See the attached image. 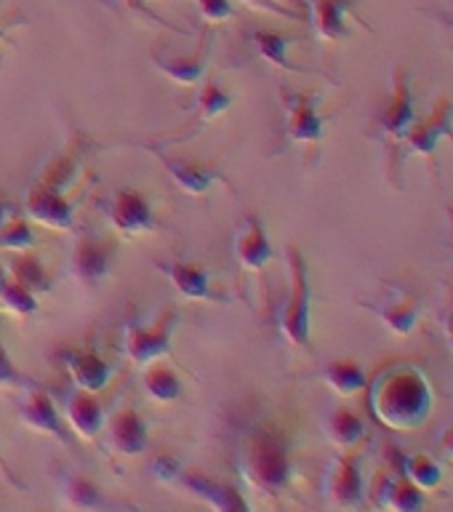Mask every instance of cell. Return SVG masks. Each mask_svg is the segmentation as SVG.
<instances>
[{
    "mask_svg": "<svg viewBox=\"0 0 453 512\" xmlns=\"http://www.w3.org/2000/svg\"><path fill=\"white\" fill-rule=\"evenodd\" d=\"M368 411L376 422L395 432L416 430L427 424L435 406L432 384L419 366L392 363L366 384Z\"/></svg>",
    "mask_w": 453,
    "mask_h": 512,
    "instance_id": "obj_1",
    "label": "cell"
},
{
    "mask_svg": "<svg viewBox=\"0 0 453 512\" xmlns=\"http://www.w3.org/2000/svg\"><path fill=\"white\" fill-rule=\"evenodd\" d=\"M238 467L248 486L275 499L294 478L291 440L275 424H254L238 451Z\"/></svg>",
    "mask_w": 453,
    "mask_h": 512,
    "instance_id": "obj_2",
    "label": "cell"
},
{
    "mask_svg": "<svg viewBox=\"0 0 453 512\" xmlns=\"http://www.w3.org/2000/svg\"><path fill=\"white\" fill-rule=\"evenodd\" d=\"M72 166H75L72 158L56 160L43 174V179L32 184L24 198V214L30 216L32 222L56 232L75 230V203L64 195V190L70 187Z\"/></svg>",
    "mask_w": 453,
    "mask_h": 512,
    "instance_id": "obj_3",
    "label": "cell"
},
{
    "mask_svg": "<svg viewBox=\"0 0 453 512\" xmlns=\"http://www.w3.org/2000/svg\"><path fill=\"white\" fill-rule=\"evenodd\" d=\"M288 299L278 312V334L296 350H310L312 283L307 259L296 246H286Z\"/></svg>",
    "mask_w": 453,
    "mask_h": 512,
    "instance_id": "obj_4",
    "label": "cell"
},
{
    "mask_svg": "<svg viewBox=\"0 0 453 512\" xmlns=\"http://www.w3.org/2000/svg\"><path fill=\"white\" fill-rule=\"evenodd\" d=\"M443 139H451L453 142V99H448V96H440L427 118H416V123L411 126L406 139L395 147L392 171H395L406 158L435 160L438 144L443 142Z\"/></svg>",
    "mask_w": 453,
    "mask_h": 512,
    "instance_id": "obj_5",
    "label": "cell"
},
{
    "mask_svg": "<svg viewBox=\"0 0 453 512\" xmlns=\"http://www.w3.org/2000/svg\"><path fill=\"white\" fill-rule=\"evenodd\" d=\"M179 326V312L163 310L152 326H144L139 320H126L123 326V352L136 368H144L155 360L166 358L174 342V331Z\"/></svg>",
    "mask_w": 453,
    "mask_h": 512,
    "instance_id": "obj_6",
    "label": "cell"
},
{
    "mask_svg": "<svg viewBox=\"0 0 453 512\" xmlns=\"http://www.w3.org/2000/svg\"><path fill=\"white\" fill-rule=\"evenodd\" d=\"M280 102L286 112L283 134L291 144L299 147H312L318 150L326 134V118L320 112V96L312 91H296L291 86H280Z\"/></svg>",
    "mask_w": 453,
    "mask_h": 512,
    "instance_id": "obj_7",
    "label": "cell"
},
{
    "mask_svg": "<svg viewBox=\"0 0 453 512\" xmlns=\"http://www.w3.org/2000/svg\"><path fill=\"white\" fill-rule=\"evenodd\" d=\"M416 123V99L414 88H411V75H408L406 64H395L390 72V94L384 102L379 118H376V128L379 134L392 144V150L398 147L411 126Z\"/></svg>",
    "mask_w": 453,
    "mask_h": 512,
    "instance_id": "obj_8",
    "label": "cell"
},
{
    "mask_svg": "<svg viewBox=\"0 0 453 512\" xmlns=\"http://www.w3.org/2000/svg\"><path fill=\"white\" fill-rule=\"evenodd\" d=\"M107 222L120 238H142L160 227L150 198L131 187H120L112 192L110 203H107Z\"/></svg>",
    "mask_w": 453,
    "mask_h": 512,
    "instance_id": "obj_9",
    "label": "cell"
},
{
    "mask_svg": "<svg viewBox=\"0 0 453 512\" xmlns=\"http://www.w3.org/2000/svg\"><path fill=\"white\" fill-rule=\"evenodd\" d=\"M16 416L32 432L48 435V438L59 440L62 446L72 448V430L59 414L54 398L38 387H27L22 398L16 400Z\"/></svg>",
    "mask_w": 453,
    "mask_h": 512,
    "instance_id": "obj_10",
    "label": "cell"
},
{
    "mask_svg": "<svg viewBox=\"0 0 453 512\" xmlns=\"http://www.w3.org/2000/svg\"><path fill=\"white\" fill-rule=\"evenodd\" d=\"M115 254L118 248L110 240L102 238H83L75 243V251H72V278L78 280L83 288H96L102 286L104 280L112 275V267H115Z\"/></svg>",
    "mask_w": 453,
    "mask_h": 512,
    "instance_id": "obj_11",
    "label": "cell"
},
{
    "mask_svg": "<svg viewBox=\"0 0 453 512\" xmlns=\"http://www.w3.org/2000/svg\"><path fill=\"white\" fill-rule=\"evenodd\" d=\"M323 491L331 507L339 510H355L366 499V483H363V472H360L358 459L352 454H339L331 462L323 480Z\"/></svg>",
    "mask_w": 453,
    "mask_h": 512,
    "instance_id": "obj_12",
    "label": "cell"
},
{
    "mask_svg": "<svg viewBox=\"0 0 453 512\" xmlns=\"http://www.w3.org/2000/svg\"><path fill=\"white\" fill-rule=\"evenodd\" d=\"M155 270L163 275V278L174 286V291L187 302H230L227 296L219 294L214 288V280H211V272L206 267L192 262H179V259H171V262H158Z\"/></svg>",
    "mask_w": 453,
    "mask_h": 512,
    "instance_id": "obj_13",
    "label": "cell"
},
{
    "mask_svg": "<svg viewBox=\"0 0 453 512\" xmlns=\"http://www.w3.org/2000/svg\"><path fill=\"white\" fill-rule=\"evenodd\" d=\"M174 483L176 486H182L187 494H192L195 499H200V502L208 504V507L216 512L251 510V502H248L246 496L240 494L238 488L230 486V483H222V480L211 478V475H206V472L182 470Z\"/></svg>",
    "mask_w": 453,
    "mask_h": 512,
    "instance_id": "obj_14",
    "label": "cell"
},
{
    "mask_svg": "<svg viewBox=\"0 0 453 512\" xmlns=\"http://www.w3.org/2000/svg\"><path fill=\"white\" fill-rule=\"evenodd\" d=\"M358 0H312L310 14L315 35L323 43H342L352 35V22L363 24L366 30H371L363 16L355 14Z\"/></svg>",
    "mask_w": 453,
    "mask_h": 512,
    "instance_id": "obj_15",
    "label": "cell"
},
{
    "mask_svg": "<svg viewBox=\"0 0 453 512\" xmlns=\"http://www.w3.org/2000/svg\"><path fill=\"white\" fill-rule=\"evenodd\" d=\"M139 144L147 147V150H150L152 155L163 163V168L171 174V179H174L176 187H179L184 195H195V198H198V195H206L216 182H224L222 174H219L216 168L200 166V163H195V160L174 158V155L166 152V147H160L158 142H139Z\"/></svg>",
    "mask_w": 453,
    "mask_h": 512,
    "instance_id": "obj_16",
    "label": "cell"
},
{
    "mask_svg": "<svg viewBox=\"0 0 453 512\" xmlns=\"http://www.w3.org/2000/svg\"><path fill=\"white\" fill-rule=\"evenodd\" d=\"M235 259H238L243 270L254 272V275H262L267 270V264L275 259V251H272L270 235H267L262 216H243L238 235H235Z\"/></svg>",
    "mask_w": 453,
    "mask_h": 512,
    "instance_id": "obj_17",
    "label": "cell"
},
{
    "mask_svg": "<svg viewBox=\"0 0 453 512\" xmlns=\"http://www.w3.org/2000/svg\"><path fill=\"white\" fill-rule=\"evenodd\" d=\"M62 414L70 422V430L83 440H96L107 427V411L94 392L72 387L62 395Z\"/></svg>",
    "mask_w": 453,
    "mask_h": 512,
    "instance_id": "obj_18",
    "label": "cell"
},
{
    "mask_svg": "<svg viewBox=\"0 0 453 512\" xmlns=\"http://www.w3.org/2000/svg\"><path fill=\"white\" fill-rule=\"evenodd\" d=\"M208 56H211V30L200 32L198 51L190 56H168L163 48H152V62L168 80H174L179 86H195L208 70Z\"/></svg>",
    "mask_w": 453,
    "mask_h": 512,
    "instance_id": "obj_19",
    "label": "cell"
},
{
    "mask_svg": "<svg viewBox=\"0 0 453 512\" xmlns=\"http://www.w3.org/2000/svg\"><path fill=\"white\" fill-rule=\"evenodd\" d=\"M107 446L123 456H142L150 448V430L136 408L126 406L112 416Z\"/></svg>",
    "mask_w": 453,
    "mask_h": 512,
    "instance_id": "obj_20",
    "label": "cell"
},
{
    "mask_svg": "<svg viewBox=\"0 0 453 512\" xmlns=\"http://www.w3.org/2000/svg\"><path fill=\"white\" fill-rule=\"evenodd\" d=\"M64 368L70 371L72 387L94 392V395L107 390L112 379V366L99 358L94 350H67L64 352Z\"/></svg>",
    "mask_w": 453,
    "mask_h": 512,
    "instance_id": "obj_21",
    "label": "cell"
},
{
    "mask_svg": "<svg viewBox=\"0 0 453 512\" xmlns=\"http://www.w3.org/2000/svg\"><path fill=\"white\" fill-rule=\"evenodd\" d=\"M56 491L62 504L72 507V510H110L112 502L102 494V488L96 486L94 480H88L86 475H78L72 470H59L54 475Z\"/></svg>",
    "mask_w": 453,
    "mask_h": 512,
    "instance_id": "obj_22",
    "label": "cell"
},
{
    "mask_svg": "<svg viewBox=\"0 0 453 512\" xmlns=\"http://www.w3.org/2000/svg\"><path fill=\"white\" fill-rule=\"evenodd\" d=\"M374 502L387 510L416 512L422 510L424 494L406 472L395 470V475H379L374 483Z\"/></svg>",
    "mask_w": 453,
    "mask_h": 512,
    "instance_id": "obj_23",
    "label": "cell"
},
{
    "mask_svg": "<svg viewBox=\"0 0 453 512\" xmlns=\"http://www.w3.org/2000/svg\"><path fill=\"white\" fill-rule=\"evenodd\" d=\"M374 310V315L382 320L384 328H390L392 334L398 336H411L414 334L416 323L422 318V299L414 294H406V291H398L395 296H387L382 304H374L368 307Z\"/></svg>",
    "mask_w": 453,
    "mask_h": 512,
    "instance_id": "obj_24",
    "label": "cell"
},
{
    "mask_svg": "<svg viewBox=\"0 0 453 512\" xmlns=\"http://www.w3.org/2000/svg\"><path fill=\"white\" fill-rule=\"evenodd\" d=\"M251 43H254L259 59H264V62L272 64V67H278V70L299 72V75H320V78L334 80L328 72L315 70V67H302V64L291 62V56H288L291 38H288V35H280V32L275 30H254L251 32Z\"/></svg>",
    "mask_w": 453,
    "mask_h": 512,
    "instance_id": "obj_25",
    "label": "cell"
},
{
    "mask_svg": "<svg viewBox=\"0 0 453 512\" xmlns=\"http://www.w3.org/2000/svg\"><path fill=\"white\" fill-rule=\"evenodd\" d=\"M320 376H323V382H326L336 395H342V398L358 395V392L366 390L368 384L366 368L352 358L331 360V363L320 371Z\"/></svg>",
    "mask_w": 453,
    "mask_h": 512,
    "instance_id": "obj_26",
    "label": "cell"
},
{
    "mask_svg": "<svg viewBox=\"0 0 453 512\" xmlns=\"http://www.w3.org/2000/svg\"><path fill=\"white\" fill-rule=\"evenodd\" d=\"M366 422L352 408H336L326 419V438L342 451L360 446L366 440Z\"/></svg>",
    "mask_w": 453,
    "mask_h": 512,
    "instance_id": "obj_27",
    "label": "cell"
},
{
    "mask_svg": "<svg viewBox=\"0 0 453 512\" xmlns=\"http://www.w3.org/2000/svg\"><path fill=\"white\" fill-rule=\"evenodd\" d=\"M8 275L19 280L22 286H27L32 294H48L54 288V278L48 275L46 264L38 254L32 251H19V254L8 262Z\"/></svg>",
    "mask_w": 453,
    "mask_h": 512,
    "instance_id": "obj_28",
    "label": "cell"
},
{
    "mask_svg": "<svg viewBox=\"0 0 453 512\" xmlns=\"http://www.w3.org/2000/svg\"><path fill=\"white\" fill-rule=\"evenodd\" d=\"M142 387L147 392V398L155 400V403H174V400L182 398V379L176 374L174 368L168 366H144Z\"/></svg>",
    "mask_w": 453,
    "mask_h": 512,
    "instance_id": "obj_29",
    "label": "cell"
},
{
    "mask_svg": "<svg viewBox=\"0 0 453 512\" xmlns=\"http://www.w3.org/2000/svg\"><path fill=\"white\" fill-rule=\"evenodd\" d=\"M232 102H235V94L227 91L216 78H208L206 86L200 88L198 94V126L222 118L224 112L232 107Z\"/></svg>",
    "mask_w": 453,
    "mask_h": 512,
    "instance_id": "obj_30",
    "label": "cell"
},
{
    "mask_svg": "<svg viewBox=\"0 0 453 512\" xmlns=\"http://www.w3.org/2000/svg\"><path fill=\"white\" fill-rule=\"evenodd\" d=\"M0 307L16 318H30L35 312L40 310L38 294H32L30 288L22 286L19 280H14L11 275L6 278L3 288H0Z\"/></svg>",
    "mask_w": 453,
    "mask_h": 512,
    "instance_id": "obj_31",
    "label": "cell"
},
{
    "mask_svg": "<svg viewBox=\"0 0 453 512\" xmlns=\"http://www.w3.org/2000/svg\"><path fill=\"white\" fill-rule=\"evenodd\" d=\"M398 470L406 472L408 478L414 480L416 486L422 488V491H432V488H438L440 480H443V470H440V464L435 462L430 454L406 456V459L400 462Z\"/></svg>",
    "mask_w": 453,
    "mask_h": 512,
    "instance_id": "obj_32",
    "label": "cell"
},
{
    "mask_svg": "<svg viewBox=\"0 0 453 512\" xmlns=\"http://www.w3.org/2000/svg\"><path fill=\"white\" fill-rule=\"evenodd\" d=\"M38 246V235L30 227V222H24V219H8L3 227H0V248L3 251H32V248Z\"/></svg>",
    "mask_w": 453,
    "mask_h": 512,
    "instance_id": "obj_33",
    "label": "cell"
},
{
    "mask_svg": "<svg viewBox=\"0 0 453 512\" xmlns=\"http://www.w3.org/2000/svg\"><path fill=\"white\" fill-rule=\"evenodd\" d=\"M0 387H19V390H27V387H35L30 376L22 374L19 368L14 366V360L8 355V350L0 342Z\"/></svg>",
    "mask_w": 453,
    "mask_h": 512,
    "instance_id": "obj_34",
    "label": "cell"
},
{
    "mask_svg": "<svg viewBox=\"0 0 453 512\" xmlns=\"http://www.w3.org/2000/svg\"><path fill=\"white\" fill-rule=\"evenodd\" d=\"M150 3H152V0H120V6L126 8V11H131L134 16H142V19H147V22L163 24L166 30H174V32H179V35H190V30H184V27H176V24L166 22V19H163L160 14H155Z\"/></svg>",
    "mask_w": 453,
    "mask_h": 512,
    "instance_id": "obj_35",
    "label": "cell"
},
{
    "mask_svg": "<svg viewBox=\"0 0 453 512\" xmlns=\"http://www.w3.org/2000/svg\"><path fill=\"white\" fill-rule=\"evenodd\" d=\"M200 16L206 19V24H219L227 22L235 16V8H232L230 0H195Z\"/></svg>",
    "mask_w": 453,
    "mask_h": 512,
    "instance_id": "obj_36",
    "label": "cell"
},
{
    "mask_svg": "<svg viewBox=\"0 0 453 512\" xmlns=\"http://www.w3.org/2000/svg\"><path fill=\"white\" fill-rule=\"evenodd\" d=\"M256 8H264L270 14L286 16V19H302L304 0H256Z\"/></svg>",
    "mask_w": 453,
    "mask_h": 512,
    "instance_id": "obj_37",
    "label": "cell"
},
{
    "mask_svg": "<svg viewBox=\"0 0 453 512\" xmlns=\"http://www.w3.org/2000/svg\"><path fill=\"white\" fill-rule=\"evenodd\" d=\"M150 470H152V475L160 480V483H174V480L179 478L182 467H179V462H176L171 454H160V456H155V462H152Z\"/></svg>",
    "mask_w": 453,
    "mask_h": 512,
    "instance_id": "obj_38",
    "label": "cell"
},
{
    "mask_svg": "<svg viewBox=\"0 0 453 512\" xmlns=\"http://www.w3.org/2000/svg\"><path fill=\"white\" fill-rule=\"evenodd\" d=\"M0 470H3V475H6L8 483H11V486H16V488H19V491H27V483H22V480L16 478L14 470L8 467V462H6V456H3V451H0Z\"/></svg>",
    "mask_w": 453,
    "mask_h": 512,
    "instance_id": "obj_39",
    "label": "cell"
},
{
    "mask_svg": "<svg viewBox=\"0 0 453 512\" xmlns=\"http://www.w3.org/2000/svg\"><path fill=\"white\" fill-rule=\"evenodd\" d=\"M16 216V206L8 198H0V227L8 222V219H14Z\"/></svg>",
    "mask_w": 453,
    "mask_h": 512,
    "instance_id": "obj_40",
    "label": "cell"
},
{
    "mask_svg": "<svg viewBox=\"0 0 453 512\" xmlns=\"http://www.w3.org/2000/svg\"><path fill=\"white\" fill-rule=\"evenodd\" d=\"M440 448H443V454L453 459V424L448 427V430H443V435H440Z\"/></svg>",
    "mask_w": 453,
    "mask_h": 512,
    "instance_id": "obj_41",
    "label": "cell"
},
{
    "mask_svg": "<svg viewBox=\"0 0 453 512\" xmlns=\"http://www.w3.org/2000/svg\"><path fill=\"white\" fill-rule=\"evenodd\" d=\"M446 336L448 339H453V312L448 315V320H446Z\"/></svg>",
    "mask_w": 453,
    "mask_h": 512,
    "instance_id": "obj_42",
    "label": "cell"
},
{
    "mask_svg": "<svg viewBox=\"0 0 453 512\" xmlns=\"http://www.w3.org/2000/svg\"><path fill=\"white\" fill-rule=\"evenodd\" d=\"M440 16H443V19H446V24H448V27H451V30H453V11H446V14H440Z\"/></svg>",
    "mask_w": 453,
    "mask_h": 512,
    "instance_id": "obj_43",
    "label": "cell"
},
{
    "mask_svg": "<svg viewBox=\"0 0 453 512\" xmlns=\"http://www.w3.org/2000/svg\"><path fill=\"white\" fill-rule=\"evenodd\" d=\"M3 43H8V35H6V27H0V46Z\"/></svg>",
    "mask_w": 453,
    "mask_h": 512,
    "instance_id": "obj_44",
    "label": "cell"
},
{
    "mask_svg": "<svg viewBox=\"0 0 453 512\" xmlns=\"http://www.w3.org/2000/svg\"><path fill=\"white\" fill-rule=\"evenodd\" d=\"M6 278H8V272L3 270V267H0V288H3V283H6Z\"/></svg>",
    "mask_w": 453,
    "mask_h": 512,
    "instance_id": "obj_45",
    "label": "cell"
},
{
    "mask_svg": "<svg viewBox=\"0 0 453 512\" xmlns=\"http://www.w3.org/2000/svg\"><path fill=\"white\" fill-rule=\"evenodd\" d=\"M248 3H251V6H254V8H256V0H248Z\"/></svg>",
    "mask_w": 453,
    "mask_h": 512,
    "instance_id": "obj_46",
    "label": "cell"
},
{
    "mask_svg": "<svg viewBox=\"0 0 453 512\" xmlns=\"http://www.w3.org/2000/svg\"><path fill=\"white\" fill-rule=\"evenodd\" d=\"M448 342H451V347H453V339H448Z\"/></svg>",
    "mask_w": 453,
    "mask_h": 512,
    "instance_id": "obj_47",
    "label": "cell"
}]
</instances>
